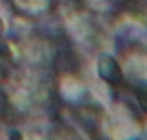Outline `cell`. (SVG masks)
Returning a JSON list of instances; mask_svg holds the SVG:
<instances>
[{"label":"cell","mask_w":147,"mask_h":140,"mask_svg":"<svg viewBox=\"0 0 147 140\" xmlns=\"http://www.w3.org/2000/svg\"><path fill=\"white\" fill-rule=\"evenodd\" d=\"M123 5L128 13L136 18L144 19L146 16V0H123Z\"/></svg>","instance_id":"2"},{"label":"cell","mask_w":147,"mask_h":140,"mask_svg":"<svg viewBox=\"0 0 147 140\" xmlns=\"http://www.w3.org/2000/svg\"><path fill=\"white\" fill-rule=\"evenodd\" d=\"M7 80V71H6V68L3 65V61L0 59V84L5 83Z\"/></svg>","instance_id":"3"},{"label":"cell","mask_w":147,"mask_h":140,"mask_svg":"<svg viewBox=\"0 0 147 140\" xmlns=\"http://www.w3.org/2000/svg\"><path fill=\"white\" fill-rule=\"evenodd\" d=\"M97 69H98L100 78H102L110 87H113L115 90H124L127 87L123 69L114 56L107 55V53L101 55L98 59Z\"/></svg>","instance_id":"1"},{"label":"cell","mask_w":147,"mask_h":140,"mask_svg":"<svg viewBox=\"0 0 147 140\" xmlns=\"http://www.w3.org/2000/svg\"><path fill=\"white\" fill-rule=\"evenodd\" d=\"M3 30H5V25H3V20L0 19V38H2V35H3Z\"/></svg>","instance_id":"4"}]
</instances>
